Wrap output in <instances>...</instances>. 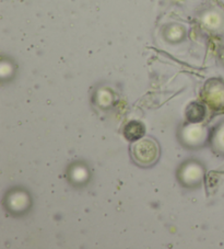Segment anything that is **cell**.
<instances>
[{
    "label": "cell",
    "instance_id": "cell-1",
    "mask_svg": "<svg viewBox=\"0 0 224 249\" xmlns=\"http://www.w3.org/2000/svg\"><path fill=\"white\" fill-rule=\"evenodd\" d=\"M132 158L138 165L151 166L159 158V145L152 139H141L132 146Z\"/></svg>",
    "mask_w": 224,
    "mask_h": 249
},
{
    "label": "cell",
    "instance_id": "cell-2",
    "mask_svg": "<svg viewBox=\"0 0 224 249\" xmlns=\"http://www.w3.org/2000/svg\"><path fill=\"white\" fill-rule=\"evenodd\" d=\"M145 133V127L139 121L128 122L124 127V136L130 142L139 141L144 137Z\"/></svg>",
    "mask_w": 224,
    "mask_h": 249
},
{
    "label": "cell",
    "instance_id": "cell-3",
    "mask_svg": "<svg viewBox=\"0 0 224 249\" xmlns=\"http://www.w3.org/2000/svg\"><path fill=\"white\" fill-rule=\"evenodd\" d=\"M206 117V108L198 102L191 104L186 109V119L192 123L201 122Z\"/></svg>",
    "mask_w": 224,
    "mask_h": 249
}]
</instances>
